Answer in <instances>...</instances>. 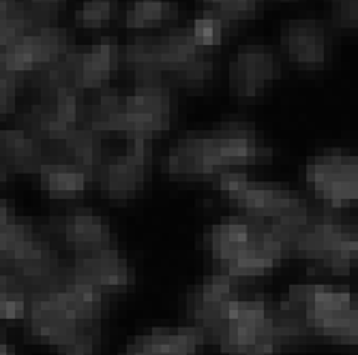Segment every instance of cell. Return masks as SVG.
I'll return each mask as SVG.
<instances>
[{
  "label": "cell",
  "instance_id": "d4e9b609",
  "mask_svg": "<svg viewBox=\"0 0 358 355\" xmlns=\"http://www.w3.org/2000/svg\"><path fill=\"white\" fill-rule=\"evenodd\" d=\"M178 17V5L172 0H131L124 7V28L148 30L152 26H164Z\"/></svg>",
  "mask_w": 358,
  "mask_h": 355
},
{
  "label": "cell",
  "instance_id": "f1b7e54d",
  "mask_svg": "<svg viewBox=\"0 0 358 355\" xmlns=\"http://www.w3.org/2000/svg\"><path fill=\"white\" fill-rule=\"evenodd\" d=\"M208 13L225 20L227 24L251 20L262 9V0H200Z\"/></svg>",
  "mask_w": 358,
  "mask_h": 355
},
{
  "label": "cell",
  "instance_id": "603a6c76",
  "mask_svg": "<svg viewBox=\"0 0 358 355\" xmlns=\"http://www.w3.org/2000/svg\"><path fill=\"white\" fill-rule=\"evenodd\" d=\"M120 62L131 73L136 84L164 82V69H161L157 52V37L138 35L129 39L120 52Z\"/></svg>",
  "mask_w": 358,
  "mask_h": 355
},
{
  "label": "cell",
  "instance_id": "4316f807",
  "mask_svg": "<svg viewBox=\"0 0 358 355\" xmlns=\"http://www.w3.org/2000/svg\"><path fill=\"white\" fill-rule=\"evenodd\" d=\"M28 32L22 0H0V52Z\"/></svg>",
  "mask_w": 358,
  "mask_h": 355
},
{
  "label": "cell",
  "instance_id": "6da1fadb",
  "mask_svg": "<svg viewBox=\"0 0 358 355\" xmlns=\"http://www.w3.org/2000/svg\"><path fill=\"white\" fill-rule=\"evenodd\" d=\"M108 298L67 274L30 294L24 332L30 342L60 349L86 332H101Z\"/></svg>",
  "mask_w": 358,
  "mask_h": 355
},
{
  "label": "cell",
  "instance_id": "4fadbf2b",
  "mask_svg": "<svg viewBox=\"0 0 358 355\" xmlns=\"http://www.w3.org/2000/svg\"><path fill=\"white\" fill-rule=\"evenodd\" d=\"M161 169L174 178H219L232 167L221 154L213 133H191L178 137L161 158Z\"/></svg>",
  "mask_w": 358,
  "mask_h": 355
},
{
  "label": "cell",
  "instance_id": "9a60e30c",
  "mask_svg": "<svg viewBox=\"0 0 358 355\" xmlns=\"http://www.w3.org/2000/svg\"><path fill=\"white\" fill-rule=\"evenodd\" d=\"M67 274L106 298L124 294L131 287V264L116 244L76 255L67 266Z\"/></svg>",
  "mask_w": 358,
  "mask_h": 355
},
{
  "label": "cell",
  "instance_id": "ffe728a7",
  "mask_svg": "<svg viewBox=\"0 0 358 355\" xmlns=\"http://www.w3.org/2000/svg\"><path fill=\"white\" fill-rule=\"evenodd\" d=\"M257 229L259 225L247 216H230L225 220L215 222L206 236L213 259L223 270H227L238 257L247 252V248L257 236Z\"/></svg>",
  "mask_w": 358,
  "mask_h": 355
},
{
  "label": "cell",
  "instance_id": "83f0119b",
  "mask_svg": "<svg viewBox=\"0 0 358 355\" xmlns=\"http://www.w3.org/2000/svg\"><path fill=\"white\" fill-rule=\"evenodd\" d=\"M64 5H67V0H22L28 30H43L58 26Z\"/></svg>",
  "mask_w": 358,
  "mask_h": 355
},
{
  "label": "cell",
  "instance_id": "e575fe53",
  "mask_svg": "<svg viewBox=\"0 0 358 355\" xmlns=\"http://www.w3.org/2000/svg\"><path fill=\"white\" fill-rule=\"evenodd\" d=\"M335 342H343V345H358V306L354 308V312L350 315L348 324L343 326L341 334L337 336Z\"/></svg>",
  "mask_w": 358,
  "mask_h": 355
},
{
  "label": "cell",
  "instance_id": "30bf717a",
  "mask_svg": "<svg viewBox=\"0 0 358 355\" xmlns=\"http://www.w3.org/2000/svg\"><path fill=\"white\" fill-rule=\"evenodd\" d=\"M45 234L67 246L73 257L114 244L110 220L90 206H76L52 216L45 225Z\"/></svg>",
  "mask_w": 358,
  "mask_h": 355
},
{
  "label": "cell",
  "instance_id": "f546056e",
  "mask_svg": "<svg viewBox=\"0 0 358 355\" xmlns=\"http://www.w3.org/2000/svg\"><path fill=\"white\" fill-rule=\"evenodd\" d=\"M114 13H116L114 0H84L73 13V22L78 28L99 30L112 22Z\"/></svg>",
  "mask_w": 358,
  "mask_h": 355
},
{
  "label": "cell",
  "instance_id": "d590c367",
  "mask_svg": "<svg viewBox=\"0 0 358 355\" xmlns=\"http://www.w3.org/2000/svg\"><path fill=\"white\" fill-rule=\"evenodd\" d=\"M0 355H15V349L5 336V332H0Z\"/></svg>",
  "mask_w": 358,
  "mask_h": 355
},
{
  "label": "cell",
  "instance_id": "7a4b0ae2",
  "mask_svg": "<svg viewBox=\"0 0 358 355\" xmlns=\"http://www.w3.org/2000/svg\"><path fill=\"white\" fill-rule=\"evenodd\" d=\"M215 182L217 188H221L243 212V216L281 234L292 250V240H294L296 232L311 212V208L303 202L296 190L285 188L281 184L253 182L241 169L225 172Z\"/></svg>",
  "mask_w": 358,
  "mask_h": 355
},
{
  "label": "cell",
  "instance_id": "52a82bcc",
  "mask_svg": "<svg viewBox=\"0 0 358 355\" xmlns=\"http://www.w3.org/2000/svg\"><path fill=\"white\" fill-rule=\"evenodd\" d=\"M305 180L313 195L331 208L358 206V154L350 150H322L305 165Z\"/></svg>",
  "mask_w": 358,
  "mask_h": 355
},
{
  "label": "cell",
  "instance_id": "2e32d148",
  "mask_svg": "<svg viewBox=\"0 0 358 355\" xmlns=\"http://www.w3.org/2000/svg\"><path fill=\"white\" fill-rule=\"evenodd\" d=\"M64 268L67 266L62 264L60 252L52 238L35 229L15 252L7 272H11L22 285H26L28 292L32 294L58 282L64 274Z\"/></svg>",
  "mask_w": 358,
  "mask_h": 355
},
{
  "label": "cell",
  "instance_id": "4dcf8cb0",
  "mask_svg": "<svg viewBox=\"0 0 358 355\" xmlns=\"http://www.w3.org/2000/svg\"><path fill=\"white\" fill-rule=\"evenodd\" d=\"M227 30H230V24L213 13H204L200 17H195L193 26H191L195 41L204 45L206 50H215L217 45H221L227 35Z\"/></svg>",
  "mask_w": 358,
  "mask_h": 355
},
{
  "label": "cell",
  "instance_id": "9c48e42d",
  "mask_svg": "<svg viewBox=\"0 0 358 355\" xmlns=\"http://www.w3.org/2000/svg\"><path fill=\"white\" fill-rule=\"evenodd\" d=\"M164 75H172L185 88H204L213 80V50L195 41L191 28H170L157 37Z\"/></svg>",
  "mask_w": 358,
  "mask_h": 355
},
{
  "label": "cell",
  "instance_id": "5b68a950",
  "mask_svg": "<svg viewBox=\"0 0 358 355\" xmlns=\"http://www.w3.org/2000/svg\"><path fill=\"white\" fill-rule=\"evenodd\" d=\"M176 112L174 90L166 82L136 84L122 92L116 135L124 142H150L164 135Z\"/></svg>",
  "mask_w": 358,
  "mask_h": 355
},
{
  "label": "cell",
  "instance_id": "277c9868",
  "mask_svg": "<svg viewBox=\"0 0 358 355\" xmlns=\"http://www.w3.org/2000/svg\"><path fill=\"white\" fill-rule=\"evenodd\" d=\"M225 355H279L285 345L277 310L262 296H241L215 342Z\"/></svg>",
  "mask_w": 358,
  "mask_h": 355
},
{
  "label": "cell",
  "instance_id": "3957f363",
  "mask_svg": "<svg viewBox=\"0 0 358 355\" xmlns=\"http://www.w3.org/2000/svg\"><path fill=\"white\" fill-rule=\"evenodd\" d=\"M292 250L322 270L348 274L358 262V225L333 212L311 210L292 240Z\"/></svg>",
  "mask_w": 358,
  "mask_h": 355
},
{
  "label": "cell",
  "instance_id": "7c38bea8",
  "mask_svg": "<svg viewBox=\"0 0 358 355\" xmlns=\"http://www.w3.org/2000/svg\"><path fill=\"white\" fill-rule=\"evenodd\" d=\"M148 142H127L124 150L110 154L96 172V184L112 204H122L138 195L148 174Z\"/></svg>",
  "mask_w": 358,
  "mask_h": 355
},
{
  "label": "cell",
  "instance_id": "ba28073f",
  "mask_svg": "<svg viewBox=\"0 0 358 355\" xmlns=\"http://www.w3.org/2000/svg\"><path fill=\"white\" fill-rule=\"evenodd\" d=\"M241 292L234 285V278L225 272H213L202 278L187 296V315L191 328L202 336L204 342H217L227 317H230Z\"/></svg>",
  "mask_w": 358,
  "mask_h": 355
},
{
  "label": "cell",
  "instance_id": "d6a6232c",
  "mask_svg": "<svg viewBox=\"0 0 358 355\" xmlns=\"http://www.w3.org/2000/svg\"><path fill=\"white\" fill-rule=\"evenodd\" d=\"M331 26L337 30H358V0H331Z\"/></svg>",
  "mask_w": 358,
  "mask_h": 355
},
{
  "label": "cell",
  "instance_id": "8992f818",
  "mask_svg": "<svg viewBox=\"0 0 358 355\" xmlns=\"http://www.w3.org/2000/svg\"><path fill=\"white\" fill-rule=\"evenodd\" d=\"M84 122V105L80 90L69 84L41 88L37 99L20 114V126L37 135L45 144H60Z\"/></svg>",
  "mask_w": 358,
  "mask_h": 355
},
{
  "label": "cell",
  "instance_id": "836d02e7",
  "mask_svg": "<svg viewBox=\"0 0 358 355\" xmlns=\"http://www.w3.org/2000/svg\"><path fill=\"white\" fill-rule=\"evenodd\" d=\"M99 336L101 332H86L64 347L56 349V355H96V351H99Z\"/></svg>",
  "mask_w": 358,
  "mask_h": 355
},
{
  "label": "cell",
  "instance_id": "8fae6325",
  "mask_svg": "<svg viewBox=\"0 0 358 355\" xmlns=\"http://www.w3.org/2000/svg\"><path fill=\"white\" fill-rule=\"evenodd\" d=\"M279 45L283 56L303 71H320L329 67L333 56L331 28L313 17L285 20L281 24Z\"/></svg>",
  "mask_w": 358,
  "mask_h": 355
},
{
  "label": "cell",
  "instance_id": "484cf974",
  "mask_svg": "<svg viewBox=\"0 0 358 355\" xmlns=\"http://www.w3.org/2000/svg\"><path fill=\"white\" fill-rule=\"evenodd\" d=\"M30 304L28 287L22 285L11 272L0 270V324L24 321Z\"/></svg>",
  "mask_w": 358,
  "mask_h": 355
},
{
  "label": "cell",
  "instance_id": "e0dca14e",
  "mask_svg": "<svg viewBox=\"0 0 358 355\" xmlns=\"http://www.w3.org/2000/svg\"><path fill=\"white\" fill-rule=\"evenodd\" d=\"M120 62L118 43L112 37L92 41L88 50H76L64 60V75L76 90L101 92L110 88V80Z\"/></svg>",
  "mask_w": 358,
  "mask_h": 355
},
{
  "label": "cell",
  "instance_id": "5bb4252c",
  "mask_svg": "<svg viewBox=\"0 0 358 355\" xmlns=\"http://www.w3.org/2000/svg\"><path fill=\"white\" fill-rule=\"evenodd\" d=\"M281 75V60L264 43H247L232 54L227 82L236 101H253Z\"/></svg>",
  "mask_w": 358,
  "mask_h": 355
},
{
  "label": "cell",
  "instance_id": "8d00e7d4",
  "mask_svg": "<svg viewBox=\"0 0 358 355\" xmlns=\"http://www.w3.org/2000/svg\"><path fill=\"white\" fill-rule=\"evenodd\" d=\"M7 180H9V174H7V172H5L3 167H0V186H3V184H5Z\"/></svg>",
  "mask_w": 358,
  "mask_h": 355
},
{
  "label": "cell",
  "instance_id": "cb8c5ba5",
  "mask_svg": "<svg viewBox=\"0 0 358 355\" xmlns=\"http://www.w3.org/2000/svg\"><path fill=\"white\" fill-rule=\"evenodd\" d=\"M35 227L20 218L7 199H0V270H7L20 246L32 236Z\"/></svg>",
  "mask_w": 358,
  "mask_h": 355
},
{
  "label": "cell",
  "instance_id": "d6986e66",
  "mask_svg": "<svg viewBox=\"0 0 358 355\" xmlns=\"http://www.w3.org/2000/svg\"><path fill=\"white\" fill-rule=\"evenodd\" d=\"M48 152V144L20 124L0 128V167L7 174H39Z\"/></svg>",
  "mask_w": 358,
  "mask_h": 355
},
{
  "label": "cell",
  "instance_id": "7402d4cb",
  "mask_svg": "<svg viewBox=\"0 0 358 355\" xmlns=\"http://www.w3.org/2000/svg\"><path fill=\"white\" fill-rule=\"evenodd\" d=\"M202 342L191 326L152 328L129 342L122 355H198Z\"/></svg>",
  "mask_w": 358,
  "mask_h": 355
},
{
  "label": "cell",
  "instance_id": "ac0fdd59",
  "mask_svg": "<svg viewBox=\"0 0 358 355\" xmlns=\"http://www.w3.org/2000/svg\"><path fill=\"white\" fill-rule=\"evenodd\" d=\"M210 133L215 135L223 158L232 169H238L241 165L264 158L273 152L257 128L245 120H225L217 124Z\"/></svg>",
  "mask_w": 358,
  "mask_h": 355
},
{
  "label": "cell",
  "instance_id": "44dd1931",
  "mask_svg": "<svg viewBox=\"0 0 358 355\" xmlns=\"http://www.w3.org/2000/svg\"><path fill=\"white\" fill-rule=\"evenodd\" d=\"M37 176L41 190L54 199H76L96 182L94 174L86 172L84 167L71 163L67 158H62L54 150L48 152L45 163Z\"/></svg>",
  "mask_w": 358,
  "mask_h": 355
},
{
  "label": "cell",
  "instance_id": "1f68e13d",
  "mask_svg": "<svg viewBox=\"0 0 358 355\" xmlns=\"http://www.w3.org/2000/svg\"><path fill=\"white\" fill-rule=\"evenodd\" d=\"M26 77L9 71L7 67L0 64V122L11 118L17 109V96L24 88Z\"/></svg>",
  "mask_w": 358,
  "mask_h": 355
}]
</instances>
